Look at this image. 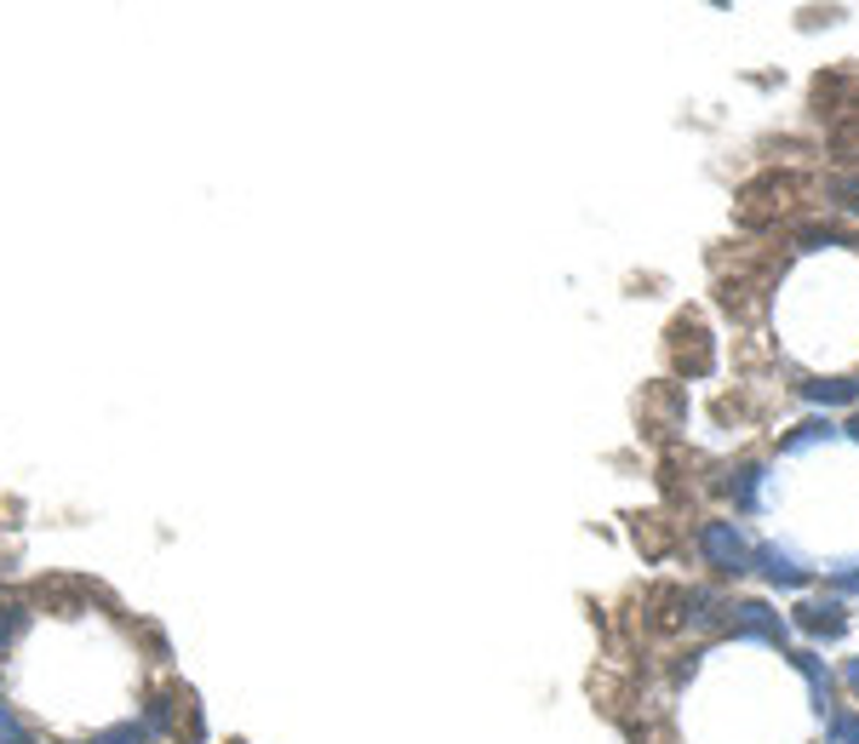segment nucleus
<instances>
[{
  "instance_id": "f257e3e1",
  "label": "nucleus",
  "mask_w": 859,
  "mask_h": 744,
  "mask_svg": "<svg viewBox=\"0 0 859 744\" xmlns=\"http://www.w3.org/2000/svg\"><path fill=\"white\" fill-rule=\"evenodd\" d=\"M699 545H705V561L722 568V573H745L751 568V550H745V538L734 533V522H705Z\"/></svg>"
},
{
  "instance_id": "423d86ee",
  "label": "nucleus",
  "mask_w": 859,
  "mask_h": 744,
  "mask_svg": "<svg viewBox=\"0 0 859 744\" xmlns=\"http://www.w3.org/2000/svg\"><path fill=\"white\" fill-rule=\"evenodd\" d=\"M808 401H854V384H848V378H831V384H808Z\"/></svg>"
},
{
  "instance_id": "6e6552de",
  "label": "nucleus",
  "mask_w": 859,
  "mask_h": 744,
  "mask_svg": "<svg viewBox=\"0 0 859 744\" xmlns=\"http://www.w3.org/2000/svg\"><path fill=\"white\" fill-rule=\"evenodd\" d=\"M831 744H859V716L854 710L831 716Z\"/></svg>"
},
{
  "instance_id": "20e7f679",
  "label": "nucleus",
  "mask_w": 859,
  "mask_h": 744,
  "mask_svg": "<svg viewBox=\"0 0 859 744\" xmlns=\"http://www.w3.org/2000/svg\"><path fill=\"white\" fill-rule=\"evenodd\" d=\"M734 625H740V636H763V641H779V636H786V625H779L763 602H745Z\"/></svg>"
},
{
  "instance_id": "0eeeda50",
  "label": "nucleus",
  "mask_w": 859,
  "mask_h": 744,
  "mask_svg": "<svg viewBox=\"0 0 859 744\" xmlns=\"http://www.w3.org/2000/svg\"><path fill=\"white\" fill-rule=\"evenodd\" d=\"M149 739V728H138V722H121V728H110V733H98L92 744H144Z\"/></svg>"
},
{
  "instance_id": "7ed1b4c3",
  "label": "nucleus",
  "mask_w": 859,
  "mask_h": 744,
  "mask_svg": "<svg viewBox=\"0 0 859 744\" xmlns=\"http://www.w3.org/2000/svg\"><path fill=\"white\" fill-rule=\"evenodd\" d=\"M797 625H802L808 636H825V641H837V636L848 630V619H843L837 602H808V607H797Z\"/></svg>"
},
{
  "instance_id": "ddd939ff",
  "label": "nucleus",
  "mask_w": 859,
  "mask_h": 744,
  "mask_svg": "<svg viewBox=\"0 0 859 744\" xmlns=\"http://www.w3.org/2000/svg\"><path fill=\"white\" fill-rule=\"evenodd\" d=\"M848 687H854V693H859V659H854V664H848Z\"/></svg>"
},
{
  "instance_id": "f03ea898",
  "label": "nucleus",
  "mask_w": 859,
  "mask_h": 744,
  "mask_svg": "<svg viewBox=\"0 0 859 744\" xmlns=\"http://www.w3.org/2000/svg\"><path fill=\"white\" fill-rule=\"evenodd\" d=\"M671 355H676V367L682 373H711V332H705L699 321H676V344H671Z\"/></svg>"
},
{
  "instance_id": "4468645a",
  "label": "nucleus",
  "mask_w": 859,
  "mask_h": 744,
  "mask_svg": "<svg viewBox=\"0 0 859 744\" xmlns=\"http://www.w3.org/2000/svg\"><path fill=\"white\" fill-rule=\"evenodd\" d=\"M848 435H854V442H859V419H854V424H848Z\"/></svg>"
},
{
  "instance_id": "9b49d317",
  "label": "nucleus",
  "mask_w": 859,
  "mask_h": 744,
  "mask_svg": "<svg viewBox=\"0 0 859 744\" xmlns=\"http://www.w3.org/2000/svg\"><path fill=\"white\" fill-rule=\"evenodd\" d=\"M23 630V607H0V641H12Z\"/></svg>"
},
{
  "instance_id": "9d476101",
  "label": "nucleus",
  "mask_w": 859,
  "mask_h": 744,
  "mask_svg": "<svg viewBox=\"0 0 859 744\" xmlns=\"http://www.w3.org/2000/svg\"><path fill=\"white\" fill-rule=\"evenodd\" d=\"M820 435H831V424H802L791 442H786V453H797V447H808V442H820Z\"/></svg>"
},
{
  "instance_id": "39448f33",
  "label": "nucleus",
  "mask_w": 859,
  "mask_h": 744,
  "mask_svg": "<svg viewBox=\"0 0 859 744\" xmlns=\"http://www.w3.org/2000/svg\"><path fill=\"white\" fill-rule=\"evenodd\" d=\"M756 561H763V573H768L774 584H802V568H797V556H786L779 545H768V550L756 556Z\"/></svg>"
},
{
  "instance_id": "1a4fd4ad",
  "label": "nucleus",
  "mask_w": 859,
  "mask_h": 744,
  "mask_svg": "<svg viewBox=\"0 0 859 744\" xmlns=\"http://www.w3.org/2000/svg\"><path fill=\"white\" fill-rule=\"evenodd\" d=\"M0 744H30V733H23V722L12 716V705H0Z\"/></svg>"
},
{
  "instance_id": "f8f14e48",
  "label": "nucleus",
  "mask_w": 859,
  "mask_h": 744,
  "mask_svg": "<svg viewBox=\"0 0 859 744\" xmlns=\"http://www.w3.org/2000/svg\"><path fill=\"white\" fill-rule=\"evenodd\" d=\"M831 584H837V590H859V561H854V568H837V573H831Z\"/></svg>"
}]
</instances>
